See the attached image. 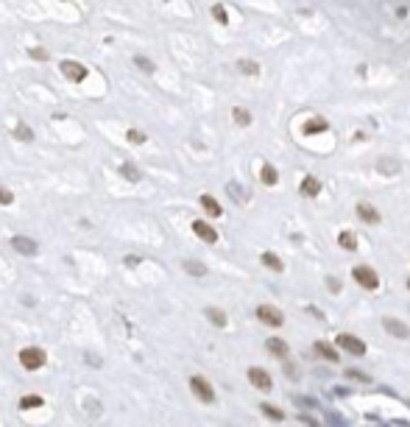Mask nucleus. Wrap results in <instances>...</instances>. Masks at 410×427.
I'll return each instance as SVG.
<instances>
[{
    "mask_svg": "<svg viewBox=\"0 0 410 427\" xmlns=\"http://www.w3.org/2000/svg\"><path fill=\"white\" fill-rule=\"evenodd\" d=\"M357 218H360V221H366V223H377V221H380V213H377L374 207H368V204H357Z\"/></svg>",
    "mask_w": 410,
    "mask_h": 427,
    "instance_id": "13",
    "label": "nucleus"
},
{
    "mask_svg": "<svg viewBox=\"0 0 410 427\" xmlns=\"http://www.w3.org/2000/svg\"><path fill=\"white\" fill-rule=\"evenodd\" d=\"M248 383L254 385V388H260V391H271V377H268V371L260 368V366L248 368Z\"/></svg>",
    "mask_w": 410,
    "mask_h": 427,
    "instance_id": "7",
    "label": "nucleus"
},
{
    "mask_svg": "<svg viewBox=\"0 0 410 427\" xmlns=\"http://www.w3.org/2000/svg\"><path fill=\"white\" fill-rule=\"evenodd\" d=\"M263 413L271 419V422H282V419H285V413L279 408H273V405H263Z\"/></svg>",
    "mask_w": 410,
    "mask_h": 427,
    "instance_id": "27",
    "label": "nucleus"
},
{
    "mask_svg": "<svg viewBox=\"0 0 410 427\" xmlns=\"http://www.w3.org/2000/svg\"><path fill=\"white\" fill-rule=\"evenodd\" d=\"M324 128H329V126H326V120H321V118H313L304 123V131H307V134H318V131H324Z\"/></svg>",
    "mask_w": 410,
    "mask_h": 427,
    "instance_id": "19",
    "label": "nucleus"
},
{
    "mask_svg": "<svg viewBox=\"0 0 410 427\" xmlns=\"http://www.w3.org/2000/svg\"><path fill=\"white\" fill-rule=\"evenodd\" d=\"M11 201H14V196H11V190H6V187H0V204H3V207H9Z\"/></svg>",
    "mask_w": 410,
    "mask_h": 427,
    "instance_id": "32",
    "label": "nucleus"
},
{
    "mask_svg": "<svg viewBox=\"0 0 410 427\" xmlns=\"http://www.w3.org/2000/svg\"><path fill=\"white\" fill-rule=\"evenodd\" d=\"M338 243H341L343 248H349V251H351V248H357V238H354L351 232H341V238H338Z\"/></svg>",
    "mask_w": 410,
    "mask_h": 427,
    "instance_id": "25",
    "label": "nucleus"
},
{
    "mask_svg": "<svg viewBox=\"0 0 410 427\" xmlns=\"http://www.w3.org/2000/svg\"><path fill=\"white\" fill-rule=\"evenodd\" d=\"M354 282L363 285L366 291H377V288H380V276H377V271H371L368 265H357V268H354Z\"/></svg>",
    "mask_w": 410,
    "mask_h": 427,
    "instance_id": "3",
    "label": "nucleus"
},
{
    "mask_svg": "<svg viewBox=\"0 0 410 427\" xmlns=\"http://www.w3.org/2000/svg\"><path fill=\"white\" fill-rule=\"evenodd\" d=\"M263 263L268 265L271 271H282V260L273 254V251H265V254H263Z\"/></svg>",
    "mask_w": 410,
    "mask_h": 427,
    "instance_id": "23",
    "label": "nucleus"
},
{
    "mask_svg": "<svg viewBox=\"0 0 410 427\" xmlns=\"http://www.w3.org/2000/svg\"><path fill=\"white\" fill-rule=\"evenodd\" d=\"M128 143H146V134L143 131H137V128H128Z\"/></svg>",
    "mask_w": 410,
    "mask_h": 427,
    "instance_id": "31",
    "label": "nucleus"
},
{
    "mask_svg": "<svg viewBox=\"0 0 410 427\" xmlns=\"http://www.w3.org/2000/svg\"><path fill=\"white\" fill-rule=\"evenodd\" d=\"M28 56H31V59H36V61H48V51H45V48H31V51H28Z\"/></svg>",
    "mask_w": 410,
    "mask_h": 427,
    "instance_id": "30",
    "label": "nucleus"
},
{
    "mask_svg": "<svg viewBox=\"0 0 410 427\" xmlns=\"http://www.w3.org/2000/svg\"><path fill=\"white\" fill-rule=\"evenodd\" d=\"M134 64H137V67H140V70H143V73H154V61H151V59H148V56H134Z\"/></svg>",
    "mask_w": 410,
    "mask_h": 427,
    "instance_id": "26",
    "label": "nucleus"
},
{
    "mask_svg": "<svg viewBox=\"0 0 410 427\" xmlns=\"http://www.w3.org/2000/svg\"><path fill=\"white\" fill-rule=\"evenodd\" d=\"M206 318H209L215 327H226V316H223L218 307H206Z\"/></svg>",
    "mask_w": 410,
    "mask_h": 427,
    "instance_id": "22",
    "label": "nucleus"
},
{
    "mask_svg": "<svg viewBox=\"0 0 410 427\" xmlns=\"http://www.w3.org/2000/svg\"><path fill=\"white\" fill-rule=\"evenodd\" d=\"M338 346H341L343 352H349V355H366V343L360 341V338H354V335H338Z\"/></svg>",
    "mask_w": 410,
    "mask_h": 427,
    "instance_id": "6",
    "label": "nucleus"
},
{
    "mask_svg": "<svg viewBox=\"0 0 410 427\" xmlns=\"http://www.w3.org/2000/svg\"><path fill=\"white\" fill-rule=\"evenodd\" d=\"M257 318L268 327H282V321H285V316L276 307H271V305H260L257 307Z\"/></svg>",
    "mask_w": 410,
    "mask_h": 427,
    "instance_id": "5",
    "label": "nucleus"
},
{
    "mask_svg": "<svg viewBox=\"0 0 410 427\" xmlns=\"http://www.w3.org/2000/svg\"><path fill=\"white\" fill-rule=\"evenodd\" d=\"M408 288H410V279H408Z\"/></svg>",
    "mask_w": 410,
    "mask_h": 427,
    "instance_id": "34",
    "label": "nucleus"
},
{
    "mask_svg": "<svg viewBox=\"0 0 410 427\" xmlns=\"http://www.w3.org/2000/svg\"><path fill=\"white\" fill-rule=\"evenodd\" d=\"M260 179H263L265 184H276V182H279V176H276V171H273V165H263Z\"/></svg>",
    "mask_w": 410,
    "mask_h": 427,
    "instance_id": "21",
    "label": "nucleus"
},
{
    "mask_svg": "<svg viewBox=\"0 0 410 427\" xmlns=\"http://www.w3.org/2000/svg\"><path fill=\"white\" fill-rule=\"evenodd\" d=\"M232 118H234V123H240V126H248V123H251V115H248L246 109H240V106L232 112Z\"/></svg>",
    "mask_w": 410,
    "mask_h": 427,
    "instance_id": "28",
    "label": "nucleus"
},
{
    "mask_svg": "<svg viewBox=\"0 0 410 427\" xmlns=\"http://www.w3.org/2000/svg\"><path fill=\"white\" fill-rule=\"evenodd\" d=\"M265 349L271 352V355H276V358H285V355H288V343H285L282 338H268V341H265Z\"/></svg>",
    "mask_w": 410,
    "mask_h": 427,
    "instance_id": "12",
    "label": "nucleus"
},
{
    "mask_svg": "<svg viewBox=\"0 0 410 427\" xmlns=\"http://www.w3.org/2000/svg\"><path fill=\"white\" fill-rule=\"evenodd\" d=\"M201 207H204V210H206L209 215H212V218H218V215L223 213V210H221V204H218V201H215L212 196H206V193L201 196Z\"/></svg>",
    "mask_w": 410,
    "mask_h": 427,
    "instance_id": "15",
    "label": "nucleus"
},
{
    "mask_svg": "<svg viewBox=\"0 0 410 427\" xmlns=\"http://www.w3.org/2000/svg\"><path fill=\"white\" fill-rule=\"evenodd\" d=\"M14 140H20V143H31V140H34V131H31V126H26V123L14 126Z\"/></svg>",
    "mask_w": 410,
    "mask_h": 427,
    "instance_id": "18",
    "label": "nucleus"
},
{
    "mask_svg": "<svg viewBox=\"0 0 410 427\" xmlns=\"http://www.w3.org/2000/svg\"><path fill=\"white\" fill-rule=\"evenodd\" d=\"M301 196H307V198H316L318 193H321V182L316 179V176H307V179L301 182Z\"/></svg>",
    "mask_w": 410,
    "mask_h": 427,
    "instance_id": "11",
    "label": "nucleus"
},
{
    "mask_svg": "<svg viewBox=\"0 0 410 427\" xmlns=\"http://www.w3.org/2000/svg\"><path fill=\"white\" fill-rule=\"evenodd\" d=\"M184 271L193 274V276H204V274H206V265L196 263V260H187V263H184Z\"/></svg>",
    "mask_w": 410,
    "mask_h": 427,
    "instance_id": "24",
    "label": "nucleus"
},
{
    "mask_svg": "<svg viewBox=\"0 0 410 427\" xmlns=\"http://www.w3.org/2000/svg\"><path fill=\"white\" fill-rule=\"evenodd\" d=\"M212 17L218 20L221 26H226V23H229V14H226V9H223V6H212Z\"/></svg>",
    "mask_w": 410,
    "mask_h": 427,
    "instance_id": "29",
    "label": "nucleus"
},
{
    "mask_svg": "<svg viewBox=\"0 0 410 427\" xmlns=\"http://www.w3.org/2000/svg\"><path fill=\"white\" fill-rule=\"evenodd\" d=\"M20 363H23V368H28V371H36V368H42L45 363H48V355H45L39 346H26V349L20 352Z\"/></svg>",
    "mask_w": 410,
    "mask_h": 427,
    "instance_id": "1",
    "label": "nucleus"
},
{
    "mask_svg": "<svg viewBox=\"0 0 410 427\" xmlns=\"http://www.w3.org/2000/svg\"><path fill=\"white\" fill-rule=\"evenodd\" d=\"M11 246H14V251H20V254H36V243L31 238H26V235H14L11 238Z\"/></svg>",
    "mask_w": 410,
    "mask_h": 427,
    "instance_id": "8",
    "label": "nucleus"
},
{
    "mask_svg": "<svg viewBox=\"0 0 410 427\" xmlns=\"http://www.w3.org/2000/svg\"><path fill=\"white\" fill-rule=\"evenodd\" d=\"M316 352L321 355V358H326V360H338V352H335L329 343H324V341H316Z\"/></svg>",
    "mask_w": 410,
    "mask_h": 427,
    "instance_id": "20",
    "label": "nucleus"
},
{
    "mask_svg": "<svg viewBox=\"0 0 410 427\" xmlns=\"http://www.w3.org/2000/svg\"><path fill=\"white\" fill-rule=\"evenodd\" d=\"M190 388H193V394H196L201 402H215V391H212V385L206 383L204 377H190Z\"/></svg>",
    "mask_w": 410,
    "mask_h": 427,
    "instance_id": "4",
    "label": "nucleus"
},
{
    "mask_svg": "<svg viewBox=\"0 0 410 427\" xmlns=\"http://www.w3.org/2000/svg\"><path fill=\"white\" fill-rule=\"evenodd\" d=\"M382 327L391 335H396V338H408V335H410V330L402 324V321H396V318H382Z\"/></svg>",
    "mask_w": 410,
    "mask_h": 427,
    "instance_id": "10",
    "label": "nucleus"
},
{
    "mask_svg": "<svg viewBox=\"0 0 410 427\" xmlns=\"http://www.w3.org/2000/svg\"><path fill=\"white\" fill-rule=\"evenodd\" d=\"M193 232H196L201 240H206V243H215V240H218V232L204 221H193Z\"/></svg>",
    "mask_w": 410,
    "mask_h": 427,
    "instance_id": "9",
    "label": "nucleus"
},
{
    "mask_svg": "<svg viewBox=\"0 0 410 427\" xmlns=\"http://www.w3.org/2000/svg\"><path fill=\"white\" fill-rule=\"evenodd\" d=\"M42 405H45V399L39 396V394H28V396H23V399H20V408H23V410L42 408Z\"/></svg>",
    "mask_w": 410,
    "mask_h": 427,
    "instance_id": "16",
    "label": "nucleus"
},
{
    "mask_svg": "<svg viewBox=\"0 0 410 427\" xmlns=\"http://www.w3.org/2000/svg\"><path fill=\"white\" fill-rule=\"evenodd\" d=\"M137 263H140V257H131V254H128V257H126V265H131V268H134V265H137Z\"/></svg>",
    "mask_w": 410,
    "mask_h": 427,
    "instance_id": "33",
    "label": "nucleus"
},
{
    "mask_svg": "<svg viewBox=\"0 0 410 427\" xmlns=\"http://www.w3.org/2000/svg\"><path fill=\"white\" fill-rule=\"evenodd\" d=\"M120 173H123V179H126V182H140V179H143L140 168H134L131 162H123V165H120Z\"/></svg>",
    "mask_w": 410,
    "mask_h": 427,
    "instance_id": "14",
    "label": "nucleus"
},
{
    "mask_svg": "<svg viewBox=\"0 0 410 427\" xmlns=\"http://www.w3.org/2000/svg\"><path fill=\"white\" fill-rule=\"evenodd\" d=\"M237 70L243 73V76H260V64L251 59H240L237 61Z\"/></svg>",
    "mask_w": 410,
    "mask_h": 427,
    "instance_id": "17",
    "label": "nucleus"
},
{
    "mask_svg": "<svg viewBox=\"0 0 410 427\" xmlns=\"http://www.w3.org/2000/svg\"><path fill=\"white\" fill-rule=\"evenodd\" d=\"M59 70H61V76L70 78L73 84H81V81H87V76H89V70H87L84 64H78V61H70V59L61 61Z\"/></svg>",
    "mask_w": 410,
    "mask_h": 427,
    "instance_id": "2",
    "label": "nucleus"
}]
</instances>
